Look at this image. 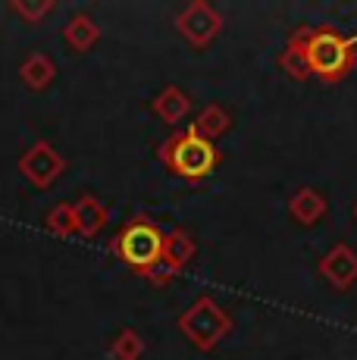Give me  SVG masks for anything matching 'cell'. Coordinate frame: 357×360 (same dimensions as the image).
I'll use <instances>...</instances> for the list:
<instances>
[{
    "label": "cell",
    "mask_w": 357,
    "mask_h": 360,
    "mask_svg": "<svg viewBox=\"0 0 357 360\" xmlns=\"http://www.w3.org/2000/svg\"><path fill=\"white\" fill-rule=\"evenodd\" d=\"M160 160L167 163L176 176L188 179V182H197V179H204V176L214 172L219 154H216L214 141H207V138L195 135V131L188 129V131H182L178 138H173V141L163 144Z\"/></svg>",
    "instance_id": "obj_1"
},
{
    "label": "cell",
    "mask_w": 357,
    "mask_h": 360,
    "mask_svg": "<svg viewBox=\"0 0 357 360\" xmlns=\"http://www.w3.org/2000/svg\"><path fill=\"white\" fill-rule=\"evenodd\" d=\"M354 47L357 38H339L335 32H311L301 51H304L307 69L317 72L320 79H342L354 66Z\"/></svg>",
    "instance_id": "obj_2"
},
{
    "label": "cell",
    "mask_w": 357,
    "mask_h": 360,
    "mask_svg": "<svg viewBox=\"0 0 357 360\" xmlns=\"http://www.w3.org/2000/svg\"><path fill=\"white\" fill-rule=\"evenodd\" d=\"M163 238H167V235L157 229L154 223H148V219H132L126 229L116 235V254H119L122 263L148 273V269H154L163 257Z\"/></svg>",
    "instance_id": "obj_3"
},
{
    "label": "cell",
    "mask_w": 357,
    "mask_h": 360,
    "mask_svg": "<svg viewBox=\"0 0 357 360\" xmlns=\"http://www.w3.org/2000/svg\"><path fill=\"white\" fill-rule=\"evenodd\" d=\"M178 329L188 335V342L201 351H210L229 335L232 320L216 307L210 297H201L195 301L182 316H178Z\"/></svg>",
    "instance_id": "obj_4"
},
{
    "label": "cell",
    "mask_w": 357,
    "mask_h": 360,
    "mask_svg": "<svg viewBox=\"0 0 357 360\" xmlns=\"http://www.w3.org/2000/svg\"><path fill=\"white\" fill-rule=\"evenodd\" d=\"M66 169V160L60 157V150L47 141H35L19 160V172L29 179L35 188H51Z\"/></svg>",
    "instance_id": "obj_5"
},
{
    "label": "cell",
    "mask_w": 357,
    "mask_h": 360,
    "mask_svg": "<svg viewBox=\"0 0 357 360\" xmlns=\"http://www.w3.org/2000/svg\"><path fill=\"white\" fill-rule=\"evenodd\" d=\"M176 25H178V32H182L195 47H204V44H210V41L216 38L223 19H219V13L210 4L195 0V4H188L182 13H178Z\"/></svg>",
    "instance_id": "obj_6"
},
{
    "label": "cell",
    "mask_w": 357,
    "mask_h": 360,
    "mask_svg": "<svg viewBox=\"0 0 357 360\" xmlns=\"http://www.w3.org/2000/svg\"><path fill=\"white\" fill-rule=\"evenodd\" d=\"M320 276L335 288H351L357 282V254L348 245L329 248V254L320 260Z\"/></svg>",
    "instance_id": "obj_7"
},
{
    "label": "cell",
    "mask_w": 357,
    "mask_h": 360,
    "mask_svg": "<svg viewBox=\"0 0 357 360\" xmlns=\"http://www.w3.org/2000/svg\"><path fill=\"white\" fill-rule=\"evenodd\" d=\"M72 210H75V226H79V235H85V238L98 235L107 226V207L100 204L94 195H82L72 204Z\"/></svg>",
    "instance_id": "obj_8"
},
{
    "label": "cell",
    "mask_w": 357,
    "mask_h": 360,
    "mask_svg": "<svg viewBox=\"0 0 357 360\" xmlns=\"http://www.w3.org/2000/svg\"><path fill=\"white\" fill-rule=\"evenodd\" d=\"M191 254H195V241H191V235L188 232H169L167 238H163L160 266L167 269V273H176V269H182L185 263L191 260Z\"/></svg>",
    "instance_id": "obj_9"
},
{
    "label": "cell",
    "mask_w": 357,
    "mask_h": 360,
    "mask_svg": "<svg viewBox=\"0 0 357 360\" xmlns=\"http://www.w3.org/2000/svg\"><path fill=\"white\" fill-rule=\"evenodd\" d=\"M288 213H292V217L298 219L301 226H313L323 217V213H326V200H323L320 191L301 188L298 195L288 200Z\"/></svg>",
    "instance_id": "obj_10"
},
{
    "label": "cell",
    "mask_w": 357,
    "mask_h": 360,
    "mask_svg": "<svg viewBox=\"0 0 357 360\" xmlns=\"http://www.w3.org/2000/svg\"><path fill=\"white\" fill-rule=\"evenodd\" d=\"M188 110H191V101H188V94H185L182 88H163V91L157 94V101H154V113L160 116L167 126H176Z\"/></svg>",
    "instance_id": "obj_11"
},
{
    "label": "cell",
    "mask_w": 357,
    "mask_h": 360,
    "mask_svg": "<svg viewBox=\"0 0 357 360\" xmlns=\"http://www.w3.org/2000/svg\"><path fill=\"white\" fill-rule=\"evenodd\" d=\"M229 126H232V116L226 113L223 107L210 103V107H204L201 113H197V120L191 122L188 129L195 131V135H201V138H207V141H214V138L226 135V131H229Z\"/></svg>",
    "instance_id": "obj_12"
},
{
    "label": "cell",
    "mask_w": 357,
    "mask_h": 360,
    "mask_svg": "<svg viewBox=\"0 0 357 360\" xmlns=\"http://www.w3.org/2000/svg\"><path fill=\"white\" fill-rule=\"evenodd\" d=\"M19 75H22V82L32 88V91H44V88L53 82V75H57V66H53L44 53H32V57L19 66Z\"/></svg>",
    "instance_id": "obj_13"
},
{
    "label": "cell",
    "mask_w": 357,
    "mask_h": 360,
    "mask_svg": "<svg viewBox=\"0 0 357 360\" xmlns=\"http://www.w3.org/2000/svg\"><path fill=\"white\" fill-rule=\"evenodd\" d=\"M63 38H66V44H70L72 51L85 53L88 47L100 38V29L94 25L91 16H72L70 22H66V29H63Z\"/></svg>",
    "instance_id": "obj_14"
},
{
    "label": "cell",
    "mask_w": 357,
    "mask_h": 360,
    "mask_svg": "<svg viewBox=\"0 0 357 360\" xmlns=\"http://www.w3.org/2000/svg\"><path fill=\"white\" fill-rule=\"evenodd\" d=\"M44 226H47V229H51L53 235H60V238H70V235H79V226H75V210H72V204H60V207H53V210L44 217Z\"/></svg>",
    "instance_id": "obj_15"
},
{
    "label": "cell",
    "mask_w": 357,
    "mask_h": 360,
    "mask_svg": "<svg viewBox=\"0 0 357 360\" xmlns=\"http://www.w3.org/2000/svg\"><path fill=\"white\" fill-rule=\"evenodd\" d=\"M110 351H113L116 360H138L144 354V342H141V335L135 329H122L119 335L113 338Z\"/></svg>",
    "instance_id": "obj_16"
},
{
    "label": "cell",
    "mask_w": 357,
    "mask_h": 360,
    "mask_svg": "<svg viewBox=\"0 0 357 360\" xmlns=\"http://www.w3.org/2000/svg\"><path fill=\"white\" fill-rule=\"evenodd\" d=\"M279 66L285 69L292 79H307L311 75V69H307V60H304V51H301V41L294 38L292 44L283 51V57H279Z\"/></svg>",
    "instance_id": "obj_17"
},
{
    "label": "cell",
    "mask_w": 357,
    "mask_h": 360,
    "mask_svg": "<svg viewBox=\"0 0 357 360\" xmlns=\"http://www.w3.org/2000/svg\"><path fill=\"white\" fill-rule=\"evenodd\" d=\"M13 10H16L22 19H29V22H41V19L53 10V0H41V4H22V0H13Z\"/></svg>",
    "instance_id": "obj_18"
},
{
    "label": "cell",
    "mask_w": 357,
    "mask_h": 360,
    "mask_svg": "<svg viewBox=\"0 0 357 360\" xmlns=\"http://www.w3.org/2000/svg\"><path fill=\"white\" fill-rule=\"evenodd\" d=\"M354 217H357V207H354Z\"/></svg>",
    "instance_id": "obj_19"
}]
</instances>
